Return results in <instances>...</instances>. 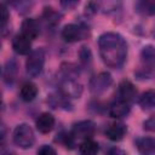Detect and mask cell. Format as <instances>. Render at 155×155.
Returning a JSON list of instances; mask_svg holds the SVG:
<instances>
[{"instance_id":"cell-11","label":"cell","mask_w":155,"mask_h":155,"mask_svg":"<svg viewBox=\"0 0 155 155\" xmlns=\"http://www.w3.org/2000/svg\"><path fill=\"white\" fill-rule=\"evenodd\" d=\"M131 111V104L125 102V101H121V99H117L115 102H113L109 107V115L114 119H122V117H126Z\"/></svg>"},{"instance_id":"cell-20","label":"cell","mask_w":155,"mask_h":155,"mask_svg":"<svg viewBox=\"0 0 155 155\" xmlns=\"http://www.w3.org/2000/svg\"><path fill=\"white\" fill-rule=\"evenodd\" d=\"M134 8L137 12L144 16H154L155 15V0H140L134 4Z\"/></svg>"},{"instance_id":"cell-6","label":"cell","mask_w":155,"mask_h":155,"mask_svg":"<svg viewBox=\"0 0 155 155\" xmlns=\"http://www.w3.org/2000/svg\"><path fill=\"white\" fill-rule=\"evenodd\" d=\"M88 34V29L81 24L70 23L63 27L62 29V38L67 42H76L85 39Z\"/></svg>"},{"instance_id":"cell-23","label":"cell","mask_w":155,"mask_h":155,"mask_svg":"<svg viewBox=\"0 0 155 155\" xmlns=\"http://www.w3.org/2000/svg\"><path fill=\"white\" fill-rule=\"evenodd\" d=\"M80 61L84 65H88L92 62V54L87 46H82L80 50Z\"/></svg>"},{"instance_id":"cell-24","label":"cell","mask_w":155,"mask_h":155,"mask_svg":"<svg viewBox=\"0 0 155 155\" xmlns=\"http://www.w3.org/2000/svg\"><path fill=\"white\" fill-rule=\"evenodd\" d=\"M36 155H57V151H56V149L53 147L47 145V144H44V145H41L39 148Z\"/></svg>"},{"instance_id":"cell-5","label":"cell","mask_w":155,"mask_h":155,"mask_svg":"<svg viewBox=\"0 0 155 155\" xmlns=\"http://www.w3.org/2000/svg\"><path fill=\"white\" fill-rule=\"evenodd\" d=\"M113 84V78L108 71H102L98 73L97 75H94L90 82H88V88L90 92L94 96H99L102 93H104L105 91L109 90V87Z\"/></svg>"},{"instance_id":"cell-10","label":"cell","mask_w":155,"mask_h":155,"mask_svg":"<svg viewBox=\"0 0 155 155\" xmlns=\"http://www.w3.org/2000/svg\"><path fill=\"white\" fill-rule=\"evenodd\" d=\"M117 94H119V99L131 104V102H133L137 96V88L130 80H122L119 85Z\"/></svg>"},{"instance_id":"cell-1","label":"cell","mask_w":155,"mask_h":155,"mask_svg":"<svg viewBox=\"0 0 155 155\" xmlns=\"http://www.w3.org/2000/svg\"><path fill=\"white\" fill-rule=\"evenodd\" d=\"M98 48L107 67L117 69L124 65L127 57V42L119 33H103L98 39Z\"/></svg>"},{"instance_id":"cell-3","label":"cell","mask_w":155,"mask_h":155,"mask_svg":"<svg viewBox=\"0 0 155 155\" xmlns=\"http://www.w3.org/2000/svg\"><path fill=\"white\" fill-rule=\"evenodd\" d=\"M140 63H142V67L136 73V75L139 79H145L155 69V46L147 45L142 48V51H140Z\"/></svg>"},{"instance_id":"cell-17","label":"cell","mask_w":155,"mask_h":155,"mask_svg":"<svg viewBox=\"0 0 155 155\" xmlns=\"http://www.w3.org/2000/svg\"><path fill=\"white\" fill-rule=\"evenodd\" d=\"M38 96V87L34 82L31 81H27L21 86L19 90V97L22 101L24 102H31L35 99V97Z\"/></svg>"},{"instance_id":"cell-22","label":"cell","mask_w":155,"mask_h":155,"mask_svg":"<svg viewBox=\"0 0 155 155\" xmlns=\"http://www.w3.org/2000/svg\"><path fill=\"white\" fill-rule=\"evenodd\" d=\"M0 19H1V30L4 31L6 29V25L8 23V19H10V12H8V8L7 6L2 2L0 4Z\"/></svg>"},{"instance_id":"cell-21","label":"cell","mask_w":155,"mask_h":155,"mask_svg":"<svg viewBox=\"0 0 155 155\" xmlns=\"http://www.w3.org/2000/svg\"><path fill=\"white\" fill-rule=\"evenodd\" d=\"M42 18L48 25H56L61 21V15L57 11H54L52 7H45L44 13H42Z\"/></svg>"},{"instance_id":"cell-26","label":"cell","mask_w":155,"mask_h":155,"mask_svg":"<svg viewBox=\"0 0 155 155\" xmlns=\"http://www.w3.org/2000/svg\"><path fill=\"white\" fill-rule=\"evenodd\" d=\"M97 8H98V4H96V2H88L86 5V12L87 13H96Z\"/></svg>"},{"instance_id":"cell-7","label":"cell","mask_w":155,"mask_h":155,"mask_svg":"<svg viewBox=\"0 0 155 155\" xmlns=\"http://www.w3.org/2000/svg\"><path fill=\"white\" fill-rule=\"evenodd\" d=\"M96 131V125L91 120H82L76 124H74L70 134L74 139H90Z\"/></svg>"},{"instance_id":"cell-16","label":"cell","mask_w":155,"mask_h":155,"mask_svg":"<svg viewBox=\"0 0 155 155\" xmlns=\"http://www.w3.org/2000/svg\"><path fill=\"white\" fill-rule=\"evenodd\" d=\"M18 73V65L15 59H8L2 69V80L7 85H12L17 78Z\"/></svg>"},{"instance_id":"cell-18","label":"cell","mask_w":155,"mask_h":155,"mask_svg":"<svg viewBox=\"0 0 155 155\" xmlns=\"http://www.w3.org/2000/svg\"><path fill=\"white\" fill-rule=\"evenodd\" d=\"M138 104L142 110H151L155 108V90H148L142 93L138 99Z\"/></svg>"},{"instance_id":"cell-9","label":"cell","mask_w":155,"mask_h":155,"mask_svg":"<svg viewBox=\"0 0 155 155\" xmlns=\"http://www.w3.org/2000/svg\"><path fill=\"white\" fill-rule=\"evenodd\" d=\"M12 48L17 54H29L31 50V40L22 33H18L12 39Z\"/></svg>"},{"instance_id":"cell-4","label":"cell","mask_w":155,"mask_h":155,"mask_svg":"<svg viewBox=\"0 0 155 155\" xmlns=\"http://www.w3.org/2000/svg\"><path fill=\"white\" fill-rule=\"evenodd\" d=\"M45 64V52L42 48L33 50L25 61V71L30 78H36L41 74Z\"/></svg>"},{"instance_id":"cell-2","label":"cell","mask_w":155,"mask_h":155,"mask_svg":"<svg viewBox=\"0 0 155 155\" xmlns=\"http://www.w3.org/2000/svg\"><path fill=\"white\" fill-rule=\"evenodd\" d=\"M13 143L21 149H29L35 143V134L28 124H19L13 130Z\"/></svg>"},{"instance_id":"cell-12","label":"cell","mask_w":155,"mask_h":155,"mask_svg":"<svg viewBox=\"0 0 155 155\" xmlns=\"http://www.w3.org/2000/svg\"><path fill=\"white\" fill-rule=\"evenodd\" d=\"M127 132V127L124 122H120V121H116V122H113L110 124L107 128H105V136L108 139L113 140V142H119L121 140L125 134Z\"/></svg>"},{"instance_id":"cell-15","label":"cell","mask_w":155,"mask_h":155,"mask_svg":"<svg viewBox=\"0 0 155 155\" xmlns=\"http://www.w3.org/2000/svg\"><path fill=\"white\" fill-rule=\"evenodd\" d=\"M140 155H155V137H142L136 142Z\"/></svg>"},{"instance_id":"cell-29","label":"cell","mask_w":155,"mask_h":155,"mask_svg":"<svg viewBox=\"0 0 155 155\" xmlns=\"http://www.w3.org/2000/svg\"><path fill=\"white\" fill-rule=\"evenodd\" d=\"M2 155H15L13 153H10V151H6V153H2Z\"/></svg>"},{"instance_id":"cell-28","label":"cell","mask_w":155,"mask_h":155,"mask_svg":"<svg viewBox=\"0 0 155 155\" xmlns=\"http://www.w3.org/2000/svg\"><path fill=\"white\" fill-rule=\"evenodd\" d=\"M78 4H79L78 1H62V2H61V5H62V6H64L65 8L74 7V6H76Z\"/></svg>"},{"instance_id":"cell-8","label":"cell","mask_w":155,"mask_h":155,"mask_svg":"<svg viewBox=\"0 0 155 155\" xmlns=\"http://www.w3.org/2000/svg\"><path fill=\"white\" fill-rule=\"evenodd\" d=\"M59 92L67 98H79L82 93V86L78 82V79L59 78Z\"/></svg>"},{"instance_id":"cell-13","label":"cell","mask_w":155,"mask_h":155,"mask_svg":"<svg viewBox=\"0 0 155 155\" xmlns=\"http://www.w3.org/2000/svg\"><path fill=\"white\" fill-rule=\"evenodd\" d=\"M21 33L28 36L30 40H34L40 34V24L35 18H25L21 25Z\"/></svg>"},{"instance_id":"cell-14","label":"cell","mask_w":155,"mask_h":155,"mask_svg":"<svg viewBox=\"0 0 155 155\" xmlns=\"http://www.w3.org/2000/svg\"><path fill=\"white\" fill-rule=\"evenodd\" d=\"M54 116L50 113H41L36 121H35V126H36V130L41 133H48L53 130L54 127Z\"/></svg>"},{"instance_id":"cell-27","label":"cell","mask_w":155,"mask_h":155,"mask_svg":"<svg viewBox=\"0 0 155 155\" xmlns=\"http://www.w3.org/2000/svg\"><path fill=\"white\" fill-rule=\"evenodd\" d=\"M107 155H127L122 149H120V148H111V149H109V151H108V154Z\"/></svg>"},{"instance_id":"cell-25","label":"cell","mask_w":155,"mask_h":155,"mask_svg":"<svg viewBox=\"0 0 155 155\" xmlns=\"http://www.w3.org/2000/svg\"><path fill=\"white\" fill-rule=\"evenodd\" d=\"M143 128L149 132H155V114L149 116L144 122H143Z\"/></svg>"},{"instance_id":"cell-19","label":"cell","mask_w":155,"mask_h":155,"mask_svg":"<svg viewBox=\"0 0 155 155\" xmlns=\"http://www.w3.org/2000/svg\"><path fill=\"white\" fill-rule=\"evenodd\" d=\"M99 151V145L93 139H85L79 144L80 155H97Z\"/></svg>"}]
</instances>
